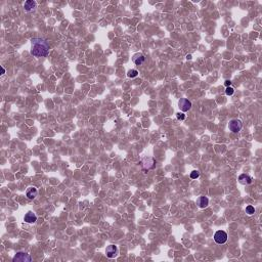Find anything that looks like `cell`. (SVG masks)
Listing matches in <instances>:
<instances>
[{
	"label": "cell",
	"instance_id": "6da1fadb",
	"mask_svg": "<svg viewBox=\"0 0 262 262\" xmlns=\"http://www.w3.org/2000/svg\"><path fill=\"white\" fill-rule=\"evenodd\" d=\"M32 49L31 54L36 57L47 56L49 52V44L41 38H33L31 40Z\"/></svg>",
	"mask_w": 262,
	"mask_h": 262
},
{
	"label": "cell",
	"instance_id": "7a4b0ae2",
	"mask_svg": "<svg viewBox=\"0 0 262 262\" xmlns=\"http://www.w3.org/2000/svg\"><path fill=\"white\" fill-rule=\"evenodd\" d=\"M141 167L144 169V171H148L151 169L155 168V165H156V160L152 157H144V159L141 160Z\"/></svg>",
	"mask_w": 262,
	"mask_h": 262
},
{
	"label": "cell",
	"instance_id": "3957f363",
	"mask_svg": "<svg viewBox=\"0 0 262 262\" xmlns=\"http://www.w3.org/2000/svg\"><path fill=\"white\" fill-rule=\"evenodd\" d=\"M228 128H229L230 131H233V133H237L242 130L243 128V123L242 121L239 120V119H233L229 122L228 124Z\"/></svg>",
	"mask_w": 262,
	"mask_h": 262
},
{
	"label": "cell",
	"instance_id": "277c9868",
	"mask_svg": "<svg viewBox=\"0 0 262 262\" xmlns=\"http://www.w3.org/2000/svg\"><path fill=\"white\" fill-rule=\"evenodd\" d=\"M32 261L31 256L25 252H17L13 257V262H27Z\"/></svg>",
	"mask_w": 262,
	"mask_h": 262
},
{
	"label": "cell",
	"instance_id": "5b68a950",
	"mask_svg": "<svg viewBox=\"0 0 262 262\" xmlns=\"http://www.w3.org/2000/svg\"><path fill=\"white\" fill-rule=\"evenodd\" d=\"M214 241L217 244H224L227 241V233L224 230H218L214 234Z\"/></svg>",
	"mask_w": 262,
	"mask_h": 262
},
{
	"label": "cell",
	"instance_id": "8992f818",
	"mask_svg": "<svg viewBox=\"0 0 262 262\" xmlns=\"http://www.w3.org/2000/svg\"><path fill=\"white\" fill-rule=\"evenodd\" d=\"M178 106H179V109H180L182 112H187V111H190L191 108V102L187 98H181L178 102Z\"/></svg>",
	"mask_w": 262,
	"mask_h": 262
},
{
	"label": "cell",
	"instance_id": "52a82bcc",
	"mask_svg": "<svg viewBox=\"0 0 262 262\" xmlns=\"http://www.w3.org/2000/svg\"><path fill=\"white\" fill-rule=\"evenodd\" d=\"M106 254L109 258H115L118 255V248L115 245H110L106 247Z\"/></svg>",
	"mask_w": 262,
	"mask_h": 262
},
{
	"label": "cell",
	"instance_id": "ba28073f",
	"mask_svg": "<svg viewBox=\"0 0 262 262\" xmlns=\"http://www.w3.org/2000/svg\"><path fill=\"white\" fill-rule=\"evenodd\" d=\"M132 60H133V63H134L136 66H141V65H142V64L144 63L145 57H144V54H141V53H136V54H134V56H133Z\"/></svg>",
	"mask_w": 262,
	"mask_h": 262
},
{
	"label": "cell",
	"instance_id": "9c48e42d",
	"mask_svg": "<svg viewBox=\"0 0 262 262\" xmlns=\"http://www.w3.org/2000/svg\"><path fill=\"white\" fill-rule=\"evenodd\" d=\"M24 220H25V222H27V223H34V222H36V220H37V216H36L35 213H33L32 211H29L25 215Z\"/></svg>",
	"mask_w": 262,
	"mask_h": 262
},
{
	"label": "cell",
	"instance_id": "30bf717a",
	"mask_svg": "<svg viewBox=\"0 0 262 262\" xmlns=\"http://www.w3.org/2000/svg\"><path fill=\"white\" fill-rule=\"evenodd\" d=\"M24 8H25V10L28 11V13L33 11L36 8V2L34 0H28V1H26L25 4H24Z\"/></svg>",
	"mask_w": 262,
	"mask_h": 262
},
{
	"label": "cell",
	"instance_id": "8fae6325",
	"mask_svg": "<svg viewBox=\"0 0 262 262\" xmlns=\"http://www.w3.org/2000/svg\"><path fill=\"white\" fill-rule=\"evenodd\" d=\"M239 181L240 183H242L244 185H248L252 183V178L247 174H241L239 176Z\"/></svg>",
	"mask_w": 262,
	"mask_h": 262
},
{
	"label": "cell",
	"instance_id": "7c38bea8",
	"mask_svg": "<svg viewBox=\"0 0 262 262\" xmlns=\"http://www.w3.org/2000/svg\"><path fill=\"white\" fill-rule=\"evenodd\" d=\"M26 196L28 199L32 200L37 196V188L36 187H29L26 191Z\"/></svg>",
	"mask_w": 262,
	"mask_h": 262
},
{
	"label": "cell",
	"instance_id": "4fadbf2b",
	"mask_svg": "<svg viewBox=\"0 0 262 262\" xmlns=\"http://www.w3.org/2000/svg\"><path fill=\"white\" fill-rule=\"evenodd\" d=\"M209 204V200L208 198L205 196H201L198 200V205L200 206V208H206Z\"/></svg>",
	"mask_w": 262,
	"mask_h": 262
},
{
	"label": "cell",
	"instance_id": "5bb4252c",
	"mask_svg": "<svg viewBox=\"0 0 262 262\" xmlns=\"http://www.w3.org/2000/svg\"><path fill=\"white\" fill-rule=\"evenodd\" d=\"M137 75H138V72L136 71V70H130V71H128L127 73V76L129 78H135Z\"/></svg>",
	"mask_w": 262,
	"mask_h": 262
},
{
	"label": "cell",
	"instance_id": "9a60e30c",
	"mask_svg": "<svg viewBox=\"0 0 262 262\" xmlns=\"http://www.w3.org/2000/svg\"><path fill=\"white\" fill-rule=\"evenodd\" d=\"M246 213H247V214H249V215L254 214V213H255V208L253 206H251V205L247 206L246 207Z\"/></svg>",
	"mask_w": 262,
	"mask_h": 262
},
{
	"label": "cell",
	"instance_id": "2e32d148",
	"mask_svg": "<svg viewBox=\"0 0 262 262\" xmlns=\"http://www.w3.org/2000/svg\"><path fill=\"white\" fill-rule=\"evenodd\" d=\"M199 177H200V171H198V170H194V171L191 173V179H197Z\"/></svg>",
	"mask_w": 262,
	"mask_h": 262
},
{
	"label": "cell",
	"instance_id": "e0dca14e",
	"mask_svg": "<svg viewBox=\"0 0 262 262\" xmlns=\"http://www.w3.org/2000/svg\"><path fill=\"white\" fill-rule=\"evenodd\" d=\"M233 92H234V89L231 86H228V87H226V89H225V93H226V95H228V96L233 95Z\"/></svg>",
	"mask_w": 262,
	"mask_h": 262
},
{
	"label": "cell",
	"instance_id": "ac0fdd59",
	"mask_svg": "<svg viewBox=\"0 0 262 262\" xmlns=\"http://www.w3.org/2000/svg\"><path fill=\"white\" fill-rule=\"evenodd\" d=\"M176 117H177V119L178 120H184L185 119V115L183 114V113H177V114H176Z\"/></svg>",
	"mask_w": 262,
	"mask_h": 262
},
{
	"label": "cell",
	"instance_id": "d6986e66",
	"mask_svg": "<svg viewBox=\"0 0 262 262\" xmlns=\"http://www.w3.org/2000/svg\"><path fill=\"white\" fill-rule=\"evenodd\" d=\"M230 84H231V82H230L229 80H226V81L224 82V85H225V86H226V87L230 86Z\"/></svg>",
	"mask_w": 262,
	"mask_h": 262
},
{
	"label": "cell",
	"instance_id": "ffe728a7",
	"mask_svg": "<svg viewBox=\"0 0 262 262\" xmlns=\"http://www.w3.org/2000/svg\"><path fill=\"white\" fill-rule=\"evenodd\" d=\"M1 70H2V75H3V74H5V70H4V68H3V67H1Z\"/></svg>",
	"mask_w": 262,
	"mask_h": 262
},
{
	"label": "cell",
	"instance_id": "44dd1931",
	"mask_svg": "<svg viewBox=\"0 0 262 262\" xmlns=\"http://www.w3.org/2000/svg\"><path fill=\"white\" fill-rule=\"evenodd\" d=\"M187 57V60H191V54H188Z\"/></svg>",
	"mask_w": 262,
	"mask_h": 262
}]
</instances>
